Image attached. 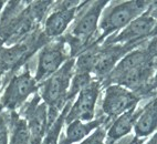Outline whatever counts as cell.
<instances>
[{"instance_id":"cell-23","label":"cell","mask_w":157,"mask_h":144,"mask_svg":"<svg viewBox=\"0 0 157 144\" xmlns=\"http://www.w3.org/2000/svg\"><path fill=\"white\" fill-rule=\"evenodd\" d=\"M0 84H1V76H0Z\"/></svg>"},{"instance_id":"cell-7","label":"cell","mask_w":157,"mask_h":144,"mask_svg":"<svg viewBox=\"0 0 157 144\" xmlns=\"http://www.w3.org/2000/svg\"><path fill=\"white\" fill-rule=\"evenodd\" d=\"M100 94V83L90 82L85 88L78 92V96L75 103L65 116V122L67 124L72 121L89 122L92 121L95 111L96 101Z\"/></svg>"},{"instance_id":"cell-10","label":"cell","mask_w":157,"mask_h":144,"mask_svg":"<svg viewBox=\"0 0 157 144\" xmlns=\"http://www.w3.org/2000/svg\"><path fill=\"white\" fill-rule=\"evenodd\" d=\"M76 3L78 1H72L71 5L61 6L56 9V11L47 18L44 25V33L50 38L59 37L67 30L69 25L71 23L76 11Z\"/></svg>"},{"instance_id":"cell-5","label":"cell","mask_w":157,"mask_h":144,"mask_svg":"<svg viewBox=\"0 0 157 144\" xmlns=\"http://www.w3.org/2000/svg\"><path fill=\"white\" fill-rule=\"evenodd\" d=\"M140 96L118 84H111L105 90L102 110L109 118H117L136 107Z\"/></svg>"},{"instance_id":"cell-18","label":"cell","mask_w":157,"mask_h":144,"mask_svg":"<svg viewBox=\"0 0 157 144\" xmlns=\"http://www.w3.org/2000/svg\"><path fill=\"white\" fill-rule=\"evenodd\" d=\"M63 121H64V120H63V116H60L59 119L56 120L54 126L51 129V131L49 132L48 136H47V138H45L44 142H43L42 144H56L58 136H59L60 129H61L62 122H63Z\"/></svg>"},{"instance_id":"cell-16","label":"cell","mask_w":157,"mask_h":144,"mask_svg":"<svg viewBox=\"0 0 157 144\" xmlns=\"http://www.w3.org/2000/svg\"><path fill=\"white\" fill-rule=\"evenodd\" d=\"M25 50H27V47L23 45L5 50L1 53V65L6 67V68L12 67L14 63L19 61L21 56H23Z\"/></svg>"},{"instance_id":"cell-11","label":"cell","mask_w":157,"mask_h":144,"mask_svg":"<svg viewBox=\"0 0 157 144\" xmlns=\"http://www.w3.org/2000/svg\"><path fill=\"white\" fill-rule=\"evenodd\" d=\"M151 58H153L151 50L131 51L129 53L123 56V59L120 61V63H117L114 67V69L111 71V73L109 74V80L112 82H116L118 79H121L124 74H126L127 72L151 61Z\"/></svg>"},{"instance_id":"cell-22","label":"cell","mask_w":157,"mask_h":144,"mask_svg":"<svg viewBox=\"0 0 157 144\" xmlns=\"http://www.w3.org/2000/svg\"><path fill=\"white\" fill-rule=\"evenodd\" d=\"M3 5H5V1H0V11H1V9L3 8Z\"/></svg>"},{"instance_id":"cell-20","label":"cell","mask_w":157,"mask_h":144,"mask_svg":"<svg viewBox=\"0 0 157 144\" xmlns=\"http://www.w3.org/2000/svg\"><path fill=\"white\" fill-rule=\"evenodd\" d=\"M9 143V129L5 114L0 113V144Z\"/></svg>"},{"instance_id":"cell-15","label":"cell","mask_w":157,"mask_h":144,"mask_svg":"<svg viewBox=\"0 0 157 144\" xmlns=\"http://www.w3.org/2000/svg\"><path fill=\"white\" fill-rule=\"evenodd\" d=\"M102 120H92L89 122H82L75 120L67 124L65 136L60 141V144H73L84 140L93 130L100 127Z\"/></svg>"},{"instance_id":"cell-2","label":"cell","mask_w":157,"mask_h":144,"mask_svg":"<svg viewBox=\"0 0 157 144\" xmlns=\"http://www.w3.org/2000/svg\"><path fill=\"white\" fill-rule=\"evenodd\" d=\"M148 1H124L112 6L106 14H103L102 20L98 22V28L101 30L100 39L107 37L118 30H123L129 22L144 14L146 8L149 6Z\"/></svg>"},{"instance_id":"cell-14","label":"cell","mask_w":157,"mask_h":144,"mask_svg":"<svg viewBox=\"0 0 157 144\" xmlns=\"http://www.w3.org/2000/svg\"><path fill=\"white\" fill-rule=\"evenodd\" d=\"M156 100H151L140 111L134 123V130L136 138H145L156 130Z\"/></svg>"},{"instance_id":"cell-1","label":"cell","mask_w":157,"mask_h":144,"mask_svg":"<svg viewBox=\"0 0 157 144\" xmlns=\"http://www.w3.org/2000/svg\"><path fill=\"white\" fill-rule=\"evenodd\" d=\"M36 22L29 5L25 6L22 1H10L0 20V37L9 45L17 42L33 28Z\"/></svg>"},{"instance_id":"cell-6","label":"cell","mask_w":157,"mask_h":144,"mask_svg":"<svg viewBox=\"0 0 157 144\" xmlns=\"http://www.w3.org/2000/svg\"><path fill=\"white\" fill-rule=\"evenodd\" d=\"M67 60V49L63 41L49 43L44 45L39 54L38 69L34 80L36 82H42L50 78L61 68Z\"/></svg>"},{"instance_id":"cell-9","label":"cell","mask_w":157,"mask_h":144,"mask_svg":"<svg viewBox=\"0 0 157 144\" xmlns=\"http://www.w3.org/2000/svg\"><path fill=\"white\" fill-rule=\"evenodd\" d=\"M109 1H96L78 18L72 29V37L80 45H84L92 38L98 28L102 10Z\"/></svg>"},{"instance_id":"cell-13","label":"cell","mask_w":157,"mask_h":144,"mask_svg":"<svg viewBox=\"0 0 157 144\" xmlns=\"http://www.w3.org/2000/svg\"><path fill=\"white\" fill-rule=\"evenodd\" d=\"M125 47L122 45H115L111 49H104L98 50L96 54V59L93 65L92 72L98 76H105L111 73V71L114 69L116 62L121 59L124 53Z\"/></svg>"},{"instance_id":"cell-17","label":"cell","mask_w":157,"mask_h":144,"mask_svg":"<svg viewBox=\"0 0 157 144\" xmlns=\"http://www.w3.org/2000/svg\"><path fill=\"white\" fill-rule=\"evenodd\" d=\"M30 132L25 121H18L14 126V132L11 138V144H29Z\"/></svg>"},{"instance_id":"cell-19","label":"cell","mask_w":157,"mask_h":144,"mask_svg":"<svg viewBox=\"0 0 157 144\" xmlns=\"http://www.w3.org/2000/svg\"><path fill=\"white\" fill-rule=\"evenodd\" d=\"M104 140H105V131L98 127L92 135L85 138L81 144H103Z\"/></svg>"},{"instance_id":"cell-12","label":"cell","mask_w":157,"mask_h":144,"mask_svg":"<svg viewBox=\"0 0 157 144\" xmlns=\"http://www.w3.org/2000/svg\"><path fill=\"white\" fill-rule=\"evenodd\" d=\"M140 113V112H136L135 107H133L131 110L124 112L120 116H117L116 120L112 123V125L109 126V130L105 134L107 144L115 143L116 141L129 134Z\"/></svg>"},{"instance_id":"cell-3","label":"cell","mask_w":157,"mask_h":144,"mask_svg":"<svg viewBox=\"0 0 157 144\" xmlns=\"http://www.w3.org/2000/svg\"><path fill=\"white\" fill-rule=\"evenodd\" d=\"M73 71L74 60H67L56 73L47 79L43 84L42 98L50 109H56L67 98L71 80L73 78Z\"/></svg>"},{"instance_id":"cell-21","label":"cell","mask_w":157,"mask_h":144,"mask_svg":"<svg viewBox=\"0 0 157 144\" xmlns=\"http://www.w3.org/2000/svg\"><path fill=\"white\" fill-rule=\"evenodd\" d=\"M140 142L137 140V138H133V140H132V141L129 142L128 144H140Z\"/></svg>"},{"instance_id":"cell-8","label":"cell","mask_w":157,"mask_h":144,"mask_svg":"<svg viewBox=\"0 0 157 144\" xmlns=\"http://www.w3.org/2000/svg\"><path fill=\"white\" fill-rule=\"evenodd\" d=\"M156 28V18L149 12H144L129 22L121 32L107 41L106 45H116V43H125L128 47L129 45L140 41L144 38L148 37L153 33Z\"/></svg>"},{"instance_id":"cell-4","label":"cell","mask_w":157,"mask_h":144,"mask_svg":"<svg viewBox=\"0 0 157 144\" xmlns=\"http://www.w3.org/2000/svg\"><path fill=\"white\" fill-rule=\"evenodd\" d=\"M38 89L39 87L34 78L29 71H25L18 76H14L9 82L3 92L1 104L6 109L13 110L23 103L31 94L38 91Z\"/></svg>"}]
</instances>
